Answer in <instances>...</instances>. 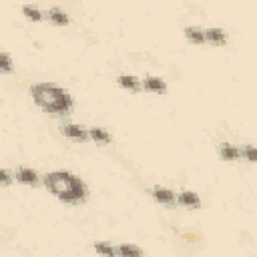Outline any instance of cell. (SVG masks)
<instances>
[{"label":"cell","mask_w":257,"mask_h":257,"mask_svg":"<svg viewBox=\"0 0 257 257\" xmlns=\"http://www.w3.org/2000/svg\"><path fill=\"white\" fill-rule=\"evenodd\" d=\"M44 187L62 203L80 205L88 197L86 185L68 171H52L44 177Z\"/></svg>","instance_id":"obj_1"},{"label":"cell","mask_w":257,"mask_h":257,"mask_svg":"<svg viewBox=\"0 0 257 257\" xmlns=\"http://www.w3.org/2000/svg\"><path fill=\"white\" fill-rule=\"evenodd\" d=\"M30 94L36 106H40L44 112H50L54 116H64L72 110V96L64 88L52 82H38L30 86Z\"/></svg>","instance_id":"obj_2"},{"label":"cell","mask_w":257,"mask_h":257,"mask_svg":"<svg viewBox=\"0 0 257 257\" xmlns=\"http://www.w3.org/2000/svg\"><path fill=\"white\" fill-rule=\"evenodd\" d=\"M151 195L157 203H163V205H175L177 203V197L171 189H165V187H153L151 189Z\"/></svg>","instance_id":"obj_3"},{"label":"cell","mask_w":257,"mask_h":257,"mask_svg":"<svg viewBox=\"0 0 257 257\" xmlns=\"http://www.w3.org/2000/svg\"><path fill=\"white\" fill-rule=\"evenodd\" d=\"M143 88L149 90V92H155V94L167 92V84H165V80L159 78V76H147V78L143 80Z\"/></svg>","instance_id":"obj_4"},{"label":"cell","mask_w":257,"mask_h":257,"mask_svg":"<svg viewBox=\"0 0 257 257\" xmlns=\"http://www.w3.org/2000/svg\"><path fill=\"white\" fill-rule=\"evenodd\" d=\"M60 131H62L64 137H68L72 141H86L88 139V133L78 124H62Z\"/></svg>","instance_id":"obj_5"},{"label":"cell","mask_w":257,"mask_h":257,"mask_svg":"<svg viewBox=\"0 0 257 257\" xmlns=\"http://www.w3.org/2000/svg\"><path fill=\"white\" fill-rule=\"evenodd\" d=\"M14 177H16V181L22 183V185H36V183H38L36 171L28 169V167H18L16 173H14Z\"/></svg>","instance_id":"obj_6"},{"label":"cell","mask_w":257,"mask_h":257,"mask_svg":"<svg viewBox=\"0 0 257 257\" xmlns=\"http://www.w3.org/2000/svg\"><path fill=\"white\" fill-rule=\"evenodd\" d=\"M177 203L183 205V207H189V209H199L201 207V199L197 193H191V191H181L177 195Z\"/></svg>","instance_id":"obj_7"},{"label":"cell","mask_w":257,"mask_h":257,"mask_svg":"<svg viewBox=\"0 0 257 257\" xmlns=\"http://www.w3.org/2000/svg\"><path fill=\"white\" fill-rule=\"evenodd\" d=\"M205 42L223 46V44H227V34L221 28H209V30H205Z\"/></svg>","instance_id":"obj_8"},{"label":"cell","mask_w":257,"mask_h":257,"mask_svg":"<svg viewBox=\"0 0 257 257\" xmlns=\"http://www.w3.org/2000/svg\"><path fill=\"white\" fill-rule=\"evenodd\" d=\"M219 155L225 161H237V159H241V151L237 147H233V145H227V143L219 145Z\"/></svg>","instance_id":"obj_9"},{"label":"cell","mask_w":257,"mask_h":257,"mask_svg":"<svg viewBox=\"0 0 257 257\" xmlns=\"http://www.w3.org/2000/svg\"><path fill=\"white\" fill-rule=\"evenodd\" d=\"M185 36L193 44H203L205 42V30H201L199 26H187L185 28Z\"/></svg>","instance_id":"obj_10"},{"label":"cell","mask_w":257,"mask_h":257,"mask_svg":"<svg viewBox=\"0 0 257 257\" xmlns=\"http://www.w3.org/2000/svg\"><path fill=\"white\" fill-rule=\"evenodd\" d=\"M48 20H50L52 24H56V26H66V24L70 22V18H68L60 8H50V10H48Z\"/></svg>","instance_id":"obj_11"},{"label":"cell","mask_w":257,"mask_h":257,"mask_svg":"<svg viewBox=\"0 0 257 257\" xmlns=\"http://www.w3.org/2000/svg\"><path fill=\"white\" fill-rule=\"evenodd\" d=\"M116 82L122 86V88H126V90H139L141 88V82L135 78V76H131V74H120L118 78H116Z\"/></svg>","instance_id":"obj_12"},{"label":"cell","mask_w":257,"mask_h":257,"mask_svg":"<svg viewBox=\"0 0 257 257\" xmlns=\"http://www.w3.org/2000/svg\"><path fill=\"white\" fill-rule=\"evenodd\" d=\"M88 139H92V141H96V143H102V145L110 143V135H108L104 128H98V126L88 128Z\"/></svg>","instance_id":"obj_13"},{"label":"cell","mask_w":257,"mask_h":257,"mask_svg":"<svg viewBox=\"0 0 257 257\" xmlns=\"http://www.w3.org/2000/svg\"><path fill=\"white\" fill-rule=\"evenodd\" d=\"M22 14L28 18V20H32V22H38V20H42V14H40V10L38 8H34V6H24L22 8Z\"/></svg>","instance_id":"obj_14"},{"label":"cell","mask_w":257,"mask_h":257,"mask_svg":"<svg viewBox=\"0 0 257 257\" xmlns=\"http://www.w3.org/2000/svg\"><path fill=\"white\" fill-rule=\"evenodd\" d=\"M116 253L118 255H135V257H139V255H143V249H139L135 245H120L116 249Z\"/></svg>","instance_id":"obj_15"},{"label":"cell","mask_w":257,"mask_h":257,"mask_svg":"<svg viewBox=\"0 0 257 257\" xmlns=\"http://www.w3.org/2000/svg\"><path fill=\"white\" fill-rule=\"evenodd\" d=\"M0 72H12V60L4 52H0Z\"/></svg>","instance_id":"obj_16"},{"label":"cell","mask_w":257,"mask_h":257,"mask_svg":"<svg viewBox=\"0 0 257 257\" xmlns=\"http://www.w3.org/2000/svg\"><path fill=\"white\" fill-rule=\"evenodd\" d=\"M94 251L96 253H104V255H116V249L110 247V245H106V243H96L94 245Z\"/></svg>","instance_id":"obj_17"},{"label":"cell","mask_w":257,"mask_h":257,"mask_svg":"<svg viewBox=\"0 0 257 257\" xmlns=\"http://www.w3.org/2000/svg\"><path fill=\"white\" fill-rule=\"evenodd\" d=\"M241 155L249 161V163H253L255 161V153H253V145H247V147H243L241 149Z\"/></svg>","instance_id":"obj_18"},{"label":"cell","mask_w":257,"mask_h":257,"mask_svg":"<svg viewBox=\"0 0 257 257\" xmlns=\"http://www.w3.org/2000/svg\"><path fill=\"white\" fill-rule=\"evenodd\" d=\"M12 183V175L8 173V171H4V169H0V185H10Z\"/></svg>","instance_id":"obj_19"}]
</instances>
